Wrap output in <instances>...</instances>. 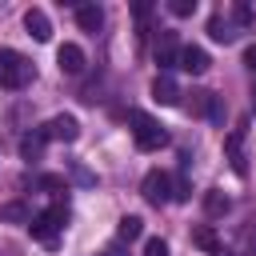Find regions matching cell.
<instances>
[{
	"label": "cell",
	"mask_w": 256,
	"mask_h": 256,
	"mask_svg": "<svg viewBox=\"0 0 256 256\" xmlns=\"http://www.w3.org/2000/svg\"><path fill=\"white\" fill-rule=\"evenodd\" d=\"M32 76H36V64L28 56H20L16 48H0V88L20 92L32 84Z\"/></svg>",
	"instance_id": "cell-1"
},
{
	"label": "cell",
	"mask_w": 256,
	"mask_h": 256,
	"mask_svg": "<svg viewBox=\"0 0 256 256\" xmlns=\"http://www.w3.org/2000/svg\"><path fill=\"white\" fill-rule=\"evenodd\" d=\"M128 120H132V140H136V148L140 152H156V148H164L168 144V132H164V124L160 120H152L148 112H128Z\"/></svg>",
	"instance_id": "cell-2"
},
{
	"label": "cell",
	"mask_w": 256,
	"mask_h": 256,
	"mask_svg": "<svg viewBox=\"0 0 256 256\" xmlns=\"http://www.w3.org/2000/svg\"><path fill=\"white\" fill-rule=\"evenodd\" d=\"M64 220H68V204H52L48 212H40V216H32V224H28V232H32V240H36V244H44V248H52V244L60 240V228H64Z\"/></svg>",
	"instance_id": "cell-3"
},
{
	"label": "cell",
	"mask_w": 256,
	"mask_h": 256,
	"mask_svg": "<svg viewBox=\"0 0 256 256\" xmlns=\"http://www.w3.org/2000/svg\"><path fill=\"white\" fill-rule=\"evenodd\" d=\"M140 192H144V200H148L152 208H160V204H168V200H172V176H168V172H160V168H152V172L144 176Z\"/></svg>",
	"instance_id": "cell-4"
},
{
	"label": "cell",
	"mask_w": 256,
	"mask_h": 256,
	"mask_svg": "<svg viewBox=\"0 0 256 256\" xmlns=\"http://www.w3.org/2000/svg\"><path fill=\"white\" fill-rule=\"evenodd\" d=\"M180 48L184 44H176V32H168V28H160V36H156V64H160V72H172L176 68V60H180Z\"/></svg>",
	"instance_id": "cell-5"
},
{
	"label": "cell",
	"mask_w": 256,
	"mask_h": 256,
	"mask_svg": "<svg viewBox=\"0 0 256 256\" xmlns=\"http://www.w3.org/2000/svg\"><path fill=\"white\" fill-rule=\"evenodd\" d=\"M40 132H44L48 140H64V144H72V140L80 136V120H76V116H68V112H60V116H52Z\"/></svg>",
	"instance_id": "cell-6"
},
{
	"label": "cell",
	"mask_w": 256,
	"mask_h": 256,
	"mask_svg": "<svg viewBox=\"0 0 256 256\" xmlns=\"http://www.w3.org/2000/svg\"><path fill=\"white\" fill-rule=\"evenodd\" d=\"M152 100L164 104V108H176V104H180V88H176L172 72H156V80H152Z\"/></svg>",
	"instance_id": "cell-7"
},
{
	"label": "cell",
	"mask_w": 256,
	"mask_h": 256,
	"mask_svg": "<svg viewBox=\"0 0 256 256\" xmlns=\"http://www.w3.org/2000/svg\"><path fill=\"white\" fill-rule=\"evenodd\" d=\"M224 156H228V164H232L236 176L248 172V164H244V128H232V132H228V140H224Z\"/></svg>",
	"instance_id": "cell-8"
},
{
	"label": "cell",
	"mask_w": 256,
	"mask_h": 256,
	"mask_svg": "<svg viewBox=\"0 0 256 256\" xmlns=\"http://www.w3.org/2000/svg\"><path fill=\"white\" fill-rule=\"evenodd\" d=\"M24 28H28V36L40 40V44L52 40V24H48V12H44V8H28V12H24Z\"/></svg>",
	"instance_id": "cell-9"
},
{
	"label": "cell",
	"mask_w": 256,
	"mask_h": 256,
	"mask_svg": "<svg viewBox=\"0 0 256 256\" xmlns=\"http://www.w3.org/2000/svg\"><path fill=\"white\" fill-rule=\"evenodd\" d=\"M208 52L204 48H196V44H184L180 48V60H176V68H184V72H192V76H200V72H208Z\"/></svg>",
	"instance_id": "cell-10"
},
{
	"label": "cell",
	"mask_w": 256,
	"mask_h": 256,
	"mask_svg": "<svg viewBox=\"0 0 256 256\" xmlns=\"http://www.w3.org/2000/svg\"><path fill=\"white\" fill-rule=\"evenodd\" d=\"M56 64H60V72H68V76H80V72H84V48H80V44H60Z\"/></svg>",
	"instance_id": "cell-11"
},
{
	"label": "cell",
	"mask_w": 256,
	"mask_h": 256,
	"mask_svg": "<svg viewBox=\"0 0 256 256\" xmlns=\"http://www.w3.org/2000/svg\"><path fill=\"white\" fill-rule=\"evenodd\" d=\"M0 224H32V212H28V204H20V200H8V204H0Z\"/></svg>",
	"instance_id": "cell-12"
},
{
	"label": "cell",
	"mask_w": 256,
	"mask_h": 256,
	"mask_svg": "<svg viewBox=\"0 0 256 256\" xmlns=\"http://www.w3.org/2000/svg\"><path fill=\"white\" fill-rule=\"evenodd\" d=\"M76 24H80L84 32H100V24H104V12H100L96 4H80V8H76Z\"/></svg>",
	"instance_id": "cell-13"
},
{
	"label": "cell",
	"mask_w": 256,
	"mask_h": 256,
	"mask_svg": "<svg viewBox=\"0 0 256 256\" xmlns=\"http://www.w3.org/2000/svg\"><path fill=\"white\" fill-rule=\"evenodd\" d=\"M192 244H196V248H204V252H212V256H220V252H224V248H220V236H216L208 224L192 228Z\"/></svg>",
	"instance_id": "cell-14"
},
{
	"label": "cell",
	"mask_w": 256,
	"mask_h": 256,
	"mask_svg": "<svg viewBox=\"0 0 256 256\" xmlns=\"http://www.w3.org/2000/svg\"><path fill=\"white\" fill-rule=\"evenodd\" d=\"M140 236H144V220H140V216H124V220L116 224V240L132 244V240H140Z\"/></svg>",
	"instance_id": "cell-15"
},
{
	"label": "cell",
	"mask_w": 256,
	"mask_h": 256,
	"mask_svg": "<svg viewBox=\"0 0 256 256\" xmlns=\"http://www.w3.org/2000/svg\"><path fill=\"white\" fill-rule=\"evenodd\" d=\"M44 140H48V136H44L40 128H36V132H28V136L20 140V156H24V160H40V152H44Z\"/></svg>",
	"instance_id": "cell-16"
},
{
	"label": "cell",
	"mask_w": 256,
	"mask_h": 256,
	"mask_svg": "<svg viewBox=\"0 0 256 256\" xmlns=\"http://www.w3.org/2000/svg\"><path fill=\"white\" fill-rule=\"evenodd\" d=\"M208 36H212V40H220V44H228L236 32H232V24H228L224 16H212V20H208Z\"/></svg>",
	"instance_id": "cell-17"
},
{
	"label": "cell",
	"mask_w": 256,
	"mask_h": 256,
	"mask_svg": "<svg viewBox=\"0 0 256 256\" xmlns=\"http://www.w3.org/2000/svg\"><path fill=\"white\" fill-rule=\"evenodd\" d=\"M204 208H208V216H220V212H228V196H224L220 188H212V192L204 196Z\"/></svg>",
	"instance_id": "cell-18"
},
{
	"label": "cell",
	"mask_w": 256,
	"mask_h": 256,
	"mask_svg": "<svg viewBox=\"0 0 256 256\" xmlns=\"http://www.w3.org/2000/svg\"><path fill=\"white\" fill-rule=\"evenodd\" d=\"M144 256H168V240L148 236V240H144Z\"/></svg>",
	"instance_id": "cell-19"
},
{
	"label": "cell",
	"mask_w": 256,
	"mask_h": 256,
	"mask_svg": "<svg viewBox=\"0 0 256 256\" xmlns=\"http://www.w3.org/2000/svg\"><path fill=\"white\" fill-rule=\"evenodd\" d=\"M232 16H236V24H240V28H252V20H256L248 4H236V8H232Z\"/></svg>",
	"instance_id": "cell-20"
},
{
	"label": "cell",
	"mask_w": 256,
	"mask_h": 256,
	"mask_svg": "<svg viewBox=\"0 0 256 256\" xmlns=\"http://www.w3.org/2000/svg\"><path fill=\"white\" fill-rule=\"evenodd\" d=\"M168 8H172V16H192L196 12V0H172Z\"/></svg>",
	"instance_id": "cell-21"
},
{
	"label": "cell",
	"mask_w": 256,
	"mask_h": 256,
	"mask_svg": "<svg viewBox=\"0 0 256 256\" xmlns=\"http://www.w3.org/2000/svg\"><path fill=\"white\" fill-rule=\"evenodd\" d=\"M188 196H192L188 180H184V176H176V180H172V200H188Z\"/></svg>",
	"instance_id": "cell-22"
},
{
	"label": "cell",
	"mask_w": 256,
	"mask_h": 256,
	"mask_svg": "<svg viewBox=\"0 0 256 256\" xmlns=\"http://www.w3.org/2000/svg\"><path fill=\"white\" fill-rule=\"evenodd\" d=\"M148 12H152V4H144V0H140V4H132V16H136V20H140V24H144V20H148Z\"/></svg>",
	"instance_id": "cell-23"
},
{
	"label": "cell",
	"mask_w": 256,
	"mask_h": 256,
	"mask_svg": "<svg viewBox=\"0 0 256 256\" xmlns=\"http://www.w3.org/2000/svg\"><path fill=\"white\" fill-rule=\"evenodd\" d=\"M40 188H64V176H40Z\"/></svg>",
	"instance_id": "cell-24"
},
{
	"label": "cell",
	"mask_w": 256,
	"mask_h": 256,
	"mask_svg": "<svg viewBox=\"0 0 256 256\" xmlns=\"http://www.w3.org/2000/svg\"><path fill=\"white\" fill-rule=\"evenodd\" d=\"M244 64L256 72V44H248V48H244Z\"/></svg>",
	"instance_id": "cell-25"
}]
</instances>
